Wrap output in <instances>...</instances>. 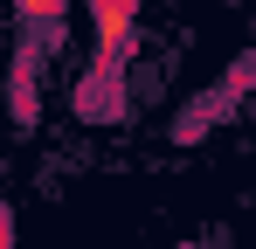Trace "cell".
Here are the masks:
<instances>
[{
	"instance_id": "1",
	"label": "cell",
	"mask_w": 256,
	"mask_h": 249,
	"mask_svg": "<svg viewBox=\"0 0 256 249\" xmlns=\"http://www.w3.org/2000/svg\"><path fill=\"white\" fill-rule=\"evenodd\" d=\"M138 42V21H132V0H97V70L118 76Z\"/></svg>"
},
{
	"instance_id": "3",
	"label": "cell",
	"mask_w": 256,
	"mask_h": 249,
	"mask_svg": "<svg viewBox=\"0 0 256 249\" xmlns=\"http://www.w3.org/2000/svg\"><path fill=\"white\" fill-rule=\"evenodd\" d=\"M76 111H84V118H118V111H125V90H118V76L90 70V83L76 90Z\"/></svg>"
},
{
	"instance_id": "4",
	"label": "cell",
	"mask_w": 256,
	"mask_h": 249,
	"mask_svg": "<svg viewBox=\"0 0 256 249\" xmlns=\"http://www.w3.org/2000/svg\"><path fill=\"white\" fill-rule=\"evenodd\" d=\"M35 48H21V62H14V118H35Z\"/></svg>"
},
{
	"instance_id": "2",
	"label": "cell",
	"mask_w": 256,
	"mask_h": 249,
	"mask_svg": "<svg viewBox=\"0 0 256 249\" xmlns=\"http://www.w3.org/2000/svg\"><path fill=\"white\" fill-rule=\"evenodd\" d=\"M21 21H28V48L35 56L62 48V0H21Z\"/></svg>"
}]
</instances>
